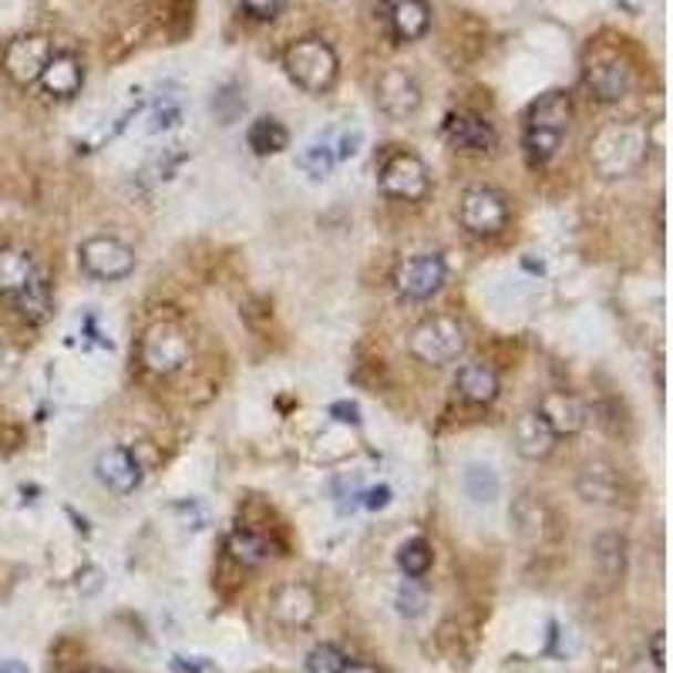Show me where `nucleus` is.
Wrapping results in <instances>:
<instances>
[{"label":"nucleus","mask_w":673,"mask_h":673,"mask_svg":"<svg viewBox=\"0 0 673 673\" xmlns=\"http://www.w3.org/2000/svg\"><path fill=\"white\" fill-rule=\"evenodd\" d=\"M569 115H572V105H569L566 92H549L529 108L522 145H526V155L532 165H546L559 152L562 138L569 132Z\"/></svg>","instance_id":"obj_1"},{"label":"nucleus","mask_w":673,"mask_h":673,"mask_svg":"<svg viewBox=\"0 0 673 673\" xmlns=\"http://www.w3.org/2000/svg\"><path fill=\"white\" fill-rule=\"evenodd\" d=\"M283 68L290 74V81L297 89L310 92V95H323L327 89H333L336 81V54L327 41L320 38H303L293 41L283 54Z\"/></svg>","instance_id":"obj_2"},{"label":"nucleus","mask_w":673,"mask_h":673,"mask_svg":"<svg viewBox=\"0 0 673 673\" xmlns=\"http://www.w3.org/2000/svg\"><path fill=\"white\" fill-rule=\"evenodd\" d=\"M646 155V135L636 125H610L589 142V158L607 179L627 176Z\"/></svg>","instance_id":"obj_3"},{"label":"nucleus","mask_w":673,"mask_h":673,"mask_svg":"<svg viewBox=\"0 0 673 673\" xmlns=\"http://www.w3.org/2000/svg\"><path fill=\"white\" fill-rule=\"evenodd\" d=\"M465 351V330L455 317H428L411 333V354L421 364H448Z\"/></svg>","instance_id":"obj_4"},{"label":"nucleus","mask_w":673,"mask_h":673,"mask_svg":"<svg viewBox=\"0 0 673 673\" xmlns=\"http://www.w3.org/2000/svg\"><path fill=\"white\" fill-rule=\"evenodd\" d=\"M77 263L81 270L95 280H125L135 270V249L115 236H92L77 246Z\"/></svg>","instance_id":"obj_5"},{"label":"nucleus","mask_w":673,"mask_h":673,"mask_svg":"<svg viewBox=\"0 0 673 673\" xmlns=\"http://www.w3.org/2000/svg\"><path fill=\"white\" fill-rule=\"evenodd\" d=\"M138 358L152 374H176L189 361V336L176 323H152L142 333Z\"/></svg>","instance_id":"obj_6"},{"label":"nucleus","mask_w":673,"mask_h":673,"mask_svg":"<svg viewBox=\"0 0 673 673\" xmlns=\"http://www.w3.org/2000/svg\"><path fill=\"white\" fill-rule=\"evenodd\" d=\"M458 219L475 236H495L509 226V203H505V196L498 189L472 186V189H465V196L458 203Z\"/></svg>","instance_id":"obj_7"},{"label":"nucleus","mask_w":673,"mask_h":673,"mask_svg":"<svg viewBox=\"0 0 673 673\" xmlns=\"http://www.w3.org/2000/svg\"><path fill=\"white\" fill-rule=\"evenodd\" d=\"M381 193L401 203H421L428 196V168L417 155L397 152L381 168Z\"/></svg>","instance_id":"obj_8"},{"label":"nucleus","mask_w":673,"mask_h":673,"mask_svg":"<svg viewBox=\"0 0 673 673\" xmlns=\"http://www.w3.org/2000/svg\"><path fill=\"white\" fill-rule=\"evenodd\" d=\"M586 84L600 102H620L633 89V68L617 51H597L586 61Z\"/></svg>","instance_id":"obj_9"},{"label":"nucleus","mask_w":673,"mask_h":673,"mask_svg":"<svg viewBox=\"0 0 673 673\" xmlns=\"http://www.w3.org/2000/svg\"><path fill=\"white\" fill-rule=\"evenodd\" d=\"M394 283L404 300H428L445 283V260L438 252H417V257H411L397 267Z\"/></svg>","instance_id":"obj_10"},{"label":"nucleus","mask_w":673,"mask_h":673,"mask_svg":"<svg viewBox=\"0 0 673 673\" xmlns=\"http://www.w3.org/2000/svg\"><path fill=\"white\" fill-rule=\"evenodd\" d=\"M374 102L387 118L404 122L421 108V89L404 68H387L374 84Z\"/></svg>","instance_id":"obj_11"},{"label":"nucleus","mask_w":673,"mask_h":673,"mask_svg":"<svg viewBox=\"0 0 673 673\" xmlns=\"http://www.w3.org/2000/svg\"><path fill=\"white\" fill-rule=\"evenodd\" d=\"M54 48L44 34H21L4 48V74L18 84H34L48 68Z\"/></svg>","instance_id":"obj_12"},{"label":"nucleus","mask_w":673,"mask_h":673,"mask_svg":"<svg viewBox=\"0 0 673 673\" xmlns=\"http://www.w3.org/2000/svg\"><path fill=\"white\" fill-rule=\"evenodd\" d=\"M317 607H320V600H317V593H313L307 582H287V586H280L273 603H270L273 617L283 627H290V630L310 627L313 617H317Z\"/></svg>","instance_id":"obj_13"},{"label":"nucleus","mask_w":673,"mask_h":673,"mask_svg":"<svg viewBox=\"0 0 673 673\" xmlns=\"http://www.w3.org/2000/svg\"><path fill=\"white\" fill-rule=\"evenodd\" d=\"M536 414H539V417L546 421V425L556 432V438L582 432V428H586V421H589L586 404H582L579 397L566 394V391H552V394H546Z\"/></svg>","instance_id":"obj_14"},{"label":"nucleus","mask_w":673,"mask_h":673,"mask_svg":"<svg viewBox=\"0 0 673 673\" xmlns=\"http://www.w3.org/2000/svg\"><path fill=\"white\" fill-rule=\"evenodd\" d=\"M95 475L105 488L118 491V495H128L138 488L142 482V468L135 462V455L128 448H105L95 462Z\"/></svg>","instance_id":"obj_15"},{"label":"nucleus","mask_w":673,"mask_h":673,"mask_svg":"<svg viewBox=\"0 0 673 673\" xmlns=\"http://www.w3.org/2000/svg\"><path fill=\"white\" fill-rule=\"evenodd\" d=\"M445 138L465 152H491L495 148V128L475 112H452L445 118Z\"/></svg>","instance_id":"obj_16"},{"label":"nucleus","mask_w":673,"mask_h":673,"mask_svg":"<svg viewBox=\"0 0 673 673\" xmlns=\"http://www.w3.org/2000/svg\"><path fill=\"white\" fill-rule=\"evenodd\" d=\"M512 442H516V452L529 462H539L546 458L552 448H556V432L546 425V421L536 414V411H526L516 417V428H512Z\"/></svg>","instance_id":"obj_17"},{"label":"nucleus","mask_w":673,"mask_h":673,"mask_svg":"<svg viewBox=\"0 0 673 673\" xmlns=\"http://www.w3.org/2000/svg\"><path fill=\"white\" fill-rule=\"evenodd\" d=\"M41 89L51 99H74L81 92V81H84V68L74 54H51L48 68L41 71Z\"/></svg>","instance_id":"obj_18"},{"label":"nucleus","mask_w":673,"mask_h":673,"mask_svg":"<svg viewBox=\"0 0 673 673\" xmlns=\"http://www.w3.org/2000/svg\"><path fill=\"white\" fill-rule=\"evenodd\" d=\"M387 24L397 41H417L432 24V11L425 0H387Z\"/></svg>","instance_id":"obj_19"},{"label":"nucleus","mask_w":673,"mask_h":673,"mask_svg":"<svg viewBox=\"0 0 673 673\" xmlns=\"http://www.w3.org/2000/svg\"><path fill=\"white\" fill-rule=\"evenodd\" d=\"M455 391L468 404H491L498 397V374H495V367H488L482 361L465 364L455 377Z\"/></svg>","instance_id":"obj_20"},{"label":"nucleus","mask_w":673,"mask_h":673,"mask_svg":"<svg viewBox=\"0 0 673 673\" xmlns=\"http://www.w3.org/2000/svg\"><path fill=\"white\" fill-rule=\"evenodd\" d=\"M34 260L31 252L18 246H0V297H18L34 280Z\"/></svg>","instance_id":"obj_21"},{"label":"nucleus","mask_w":673,"mask_h":673,"mask_svg":"<svg viewBox=\"0 0 673 673\" xmlns=\"http://www.w3.org/2000/svg\"><path fill=\"white\" fill-rule=\"evenodd\" d=\"M226 552L239 562V566H263L273 556V546L260 536V532H249V529H236L226 539Z\"/></svg>","instance_id":"obj_22"},{"label":"nucleus","mask_w":673,"mask_h":673,"mask_svg":"<svg viewBox=\"0 0 673 673\" xmlns=\"http://www.w3.org/2000/svg\"><path fill=\"white\" fill-rule=\"evenodd\" d=\"M462 488H465V495L475 505H491L498 498V491H501V482H498V475H495L491 465H478L475 462V465H468L462 472Z\"/></svg>","instance_id":"obj_23"},{"label":"nucleus","mask_w":673,"mask_h":673,"mask_svg":"<svg viewBox=\"0 0 673 673\" xmlns=\"http://www.w3.org/2000/svg\"><path fill=\"white\" fill-rule=\"evenodd\" d=\"M246 142L257 155H273V152H283L290 145V132L277 118H257L246 132Z\"/></svg>","instance_id":"obj_24"},{"label":"nucleus","mask_w":673,"mask_h":673,"mask_svg":"<svg viewBox=\"0 0 673 673\" xmlns=\"http://www.w3.org/2000/svg\"><path fill=\"white\" fill-rule=\"evenodd\" d=\"M593 562L603 569V576L620 579L623 569H627V542H623L620 536H613V532L600 536V539L593 542Z\"/></svg>","instance_id":"obj_25"},{"label":"nucleus","mask_w":673,"mask_h":673,"mask_svg":"<svg viewBox=\"0 0 673 673\" xmlns=\"http://www.w3.org/2000/svg\"><path fill=\"white\" fill-rule=\"evenodd\" d=\"M14 300H18V310L34 323L48 320V313H51V290H48V280L41 273H34V280Z\"/></svg>","instance_id":"obj_26"},{"label":"nucleus","mask_w":673,"mask_h":673,"mask_svg":"<svg viewBox=\"0 0 673 673\" xmlns=\"http://www.w3.org/2000/svg\"><path fill=\"white\" fill-rule=\"evenodd\" d=\"M432 559H435V552H432V542H425V539H407V542L397 549V566H401V572H404L407 579H421V576H425V572L432 569Z\"/></svg>","instance_id":"obj_27"},{"label":"nucleus","mask_w":673,"mask_h":673,"mask_svg":"<svg viewBox=\"0 0 673 673\" xmlns=\"http://www.w3.org/2000/svg\"><path fill=\"white\" fill-rule=\"evenodd\" d=\"M297 165L303 168L307 176L313 179H327L333 173V165H336V155H333V145L323 138V142H310L300 155H297Z\"/></svg>","instance_id":"obj_28"},{"label":"nucleus","mask_w":673,"mask_h":673,"mask_svg":"<svg viewBox=\"0 0 673 673\" xmlns=\"http://www.w3.org/2000/svg\"><path fill=\"white\" fill-rule=\"evenodd\" d=\"M348 663V653L333 643H317L307 653V673H341Z\"/></svg>","instance_id":"obj_29"},{"label":"nucleus","mask_w":673,"mask_h":673,"mask_svg":"<svg viewBox=\"0 0 673 673\" xmlns=\"http://www.w3.org/2000/svg\"><path fill=\"white\" fill-rule=\"evenodd\" d=\"M394 607H397V613H401L404 620H414V617H421V613H425V607H428V597L421 593L417 586L404 582V586L397 589V597H394Z\"/></svg>","instance_id":"obj_30"},{"label":"nucleus","mask_w":673,"mask_h":673,"mask_svg":"<svg viewBox=\"0 0 673 673\" xmlns=\"http://www.w3.org/2000/svg\"><path fill=\"white\" fill-rule=\"evenodd\" d=\"M239 4L252 21H273L280 11V0H239Z\"/></svg>","instance_id":"obj_31"},{"label":"nucleus","mask_w":673,"mask_h":673,"mask_svg":"<svg viewBox=\"0 0 673 673\" xmlns=\"http://www.w3.org/2000/svg\"><path fill=\"white\" fill-rule=\"evenodd\" d=\"M183 118V108L179 105H158L155 112H152V132H162V128H173L176 122Z\"/></svg>","instance_id":"obj_32"},{"label":"nucleus","mask_w":673,"mask_h":673,"mask_svg":"<svg viewBox=\"0 0 673 673\" xmlns=\"http://www.w3.org/2000/svg\"><path fill=\"white\" fill-rule=\"evenodd\" d=\"M358 152H361V132H358V128H354V132H341V138H336V145H333L336 162L354 158Z\"/></svg>","instance_id":"obj_33"},{"label":"nucleus","mask_w":673,"mask_h":673,"mask_svg":"<svg viewBox=\"0 0 673 673\" xmlns=\"http://www.w3.org/2000/svg\"><path fill=\"white\" fill-rule=\"evenodd\" d=\"M173 670L176 673H206V670H213V663L206 656H183V653H176L173 656Z\"/></svg>","instance_id":"obj_34"},{"label":"nucleus","mask_w":673,"mask_h":673,"mask_svg":"<svg viewBox=\"0 0 673 673\" xmlns=\"http://www.w3.org/2000/svg\"><path fill=\"white\" fill-rule=\"evenodd\" d=\"M387 501H391V488H387V485L364 488V505H367V509H384Z\"/></svg>","instance_id":"obj_35"},{"label":"nucleus","mask_w":673,"mask_h":673,"mask_svg":"<svg viewBox=\"0 0 673 673\" xmlns=\"http://www.w3.org/2000/svg\"><path fill=\"white\" fill-rule=\"evenodd\" d=\"M330 414H333L336 421H348V425H358V421H361V411H358L354 404H348V401L330 404Z\"/></svg>","instance_id":"obj_36"},{"label":"nucleus","mask_w":673,"mask_h":673,"mask_svg":"<svg viewBox=\"0 0 673 673\" xmlns=\"http://www.w3.org/2000/svg\"><path fill=\"white\" fill-rule=\"evenodd\" d=\"M341 673H381V670L374 663H364V660H348Z\"/></svg>","instance_id":"obj_37"},{"label":"nucleus","mask_w":673,"mask_h":673,"mask_svg":"<svg viewBox=\"0 0 673 673\" xmlns=\"http://www.w3.org/2000/svg\"><path fill=\"white\" fill-rule=\"evenodd\" d=\"M653 666L656 670H663V633H653Z\"/></svg>","instance_id":"obj_38"},{"label":"nucleus","mask_w":673,"mask_h":673,"mask_svg":"<svg viewBox=\"0 0 673 673\" xmlns=\"http://www.w3.org/2000/svg\"><path fill=\"white\" fill-rule=\"evenodd\" d=\"M0 673H28V663H21V660H0Z\"/></svg>","instance_id":"obj_39"},{"label":"nucleus","mask_w":673,"mask_h":673,"mask_svg":"<svg viewBox=\"0 0 673 673\" xmlns=\"http://www.w3.org/2000/svg\"><path fill=\"white\" fill-rule=\"evenodd\" d=\"M0 374H4V354H0Z\"/></svg>","instance_id":"obj_40"}]
</instances>
